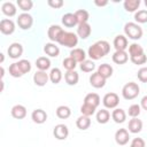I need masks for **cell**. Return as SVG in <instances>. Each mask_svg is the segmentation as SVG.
Masks as SVG:
<instances>
[{
  "label": "cell",
  "mask_w": 147,
  "mask_h": 147,
  "mask_svg": "<svg viewBox=\"0 0 147 147\" xmlns=\"http://www.w3.org/2000/svg\"><path fill=\"white\" fill-rule=\"evenodd\" d=\"M7 53L10 59H18L23 54V46L20 42H13L11 45H9Z\"/></svg>",
  "instance_id": "12"
},
{
  "label": "cell",
  "mask_w": 147,
  "mask_h": 147,
  "mask_svg": "<svg viewBox=\"0 0 147 147\" xmlns=\"http://www.w3.org/2000/svg\"><path fill=\"white\" fill-rule=\"evenodd\" d=\"M145 6L147 7V0H145Z\"/></svg>",
  "instance_id": "52"
},
{
  "label": "cell",
  "mask_w": 147,
  "mask_h": 147,
  "mask_svg": "<svg viewBox=\"0 0 147 147\" xmlns=\"http://www.w3.org/2000/svg\"><path fill=\"white\" fill-rule=\"evenodd\" d=\"M62 79V72L59 68H53L49 72V80L53 84H59Z\"/></svg>",
  "instance_id": "35"
},
{
  "label": "cell",
  "mask_w": 147,
  "mask_h": 147,
  "mask_svg": "<svg viewBox=\"0 0 147 147\" xmlns=\"http://www.w3.org/2000/svg\"><path fill=\"white\" fill-rule=\"evenodd\" d=\"M0 31L3 34H11L15 31V23L10 18H2L0 21Z\"/></svg>",
  "instance_id": "7"
},
{
  "label": "cell",
  "mask_w": 147,
  "mask_h": 147,
  "mask_svg": "<svg viewBox=\"0 0 147 147\" xmlns=\"http://www.w3.org/2000/svg\"><path fill=\"white\" fill-rule=\"evenodd\" d=\"M140 111H141V107L140 105H137V103H133L129 107V110H127V114L129 116H131L132 118L134 117H138L140 115Z\"/></svg>",
  "instance_id": "40"
},
{
  "label": "cell",
  "mask_w": 147,
  "mask_h": 147,
  "mask_svg": "<svg viewBox=\"0 0 147 147\" xmlns=\"http://www.w3.org/2000/svg\"><path fill=\"white\" fill-rule=\"evenodd\" d=\"M70 57H72L77 63H82L86 60V53L82 48H74L70 52Z\"/></svg>",
  "instance_id": "21"
},
{
  "label": "cell",
  "mask_w": 147,
  "mask_h": 147,
  "mask_svg": "<svg viewBox=\"0 0 147 147\" xmlns=\"http://www.w3.org/2000/svg\"><path fill=\"white\" fill-rule=\"evenodd\" d=\"M102 103L108 109H115L119 103V98L116 93L110 92V93L105 94V96L102 99Z\"/></svg>",
  "instance_id": "5"
},
{
  "label": "cell",
  "mask_w": 147,
  "mask_h": 147,
  "mask_svg": "<svg viewBox=\"0 0 147 147\" xmlns=\"http://www.w3.org/2000/svg\"><path fill=\"white\" fill-rule=\"evenodd\" d=\"M17 64H18V67H20V69H21V71L23 72V75L24 74H28L30 70H31V63H30V61H28V60H20L18 62H17Z\"/></svg>",
  "instance_id": "44"
},
{
  "label": "cell",
  "mask_w": 147,
  "mask_h": 147,
  "mask_svg": "<svg viewBox=\"0 0 147 147\" xmlns=\"http://www.w3.org/2000/svg\"><path fill=\"white\" fill-rule=\"evenodd\" d=\"M53 134L57 140H64L69 136V129L64 124H57L54 126Z\"/></svg>",
  "instance_id": "8"
},
{
  "label": "cell",
  "mask_w": 147,
  "mask_h": 147,
  "mask_svg": "<svg viewBox=\"0 0 147 147\" xmlns=\"http://www.w3.org/2000/svg\"><path fill=\"white\" fill-rule=\"evenodd\" d=\"M144 48L141 45L137 44V42H133L129 46V54H130V57L132 56H137V55H140V54H144Z\"/></svg>",
  "instance_id": "34"
},
{
  "label": "cell",
  "mask_w": 147,
  "mask_h": 147,
  "mask_svg": "<svg viewBox=\"0 0 147 147\" xmlns=\"http://www.w3.org/2000/svg\"><path fill=\"white\" fill-rule=\"evenodd\" d=\"M64 80L68 85L70 86H74L78 83L79 80V75L75 71V70H71V71H67L65 75H64Z\"/></svg>",
  "instance_id": "28"
},
{
  "label": "cell",
  "mask_w": 147,
  "mask_h": 147,
  "mask_svg": "<svg viewBox=\"0 0 147 147\" xmlns=\"http://www.w3.org/2000/svg\"><path fill=\"white\" fill-rule=\"evenodd\" d=\"M134 20L138 23H147V10L140 9L134 13Z\"/></svg>",
  "instance_id": "39"
},
{
  "label": "cell",
  "mask_w": 147,
  "mask_h": 147,
  "mask_svg": "<svg viewBox=\"0 0 147 147\" xmlns=\"http://www.w3.org/2000/svg\"><path fill=\"white\" fill-rule=\"evenodd\" d=\"M140 107L144 109V110H147V95H145L141 101H140Z\"/></svg>",
  "instance_id": "48"
},
{
  "label": "cell",
  "mask_w": 147,
  "mask_h": 147,
  "mask_svg": "<svg viewBox=\"0 0 147 147\" xmlns=\"http://www.w3.org/2000/svg\"><path fill=\"white\" fill-rule=\"evenodd\" d=\"M62 65H63V68L67 70V71H71V70H75V68H76V65H77V62L72 59V57H65L64 60H63V62H62Z\"/></svg>",
  "instance_id": "38"
},
{
  "label": "cell",
  "mask_w": 147,
  "mask_h": 147,
  "mask_svg": "<svg viewBox=\"0 0 147 147\" xmlns=\"http://www.w3.org/2000/svg\"><path fill=\"white\" fill-rule=\"evenodd\" d=\"M130 140V134H129V131L126 129H119L116 131L115 133V141L117 145L119 146H124L129 142Z\"/></svg>",
  "instance_id": "9"
},
{
  "label": "cell",
  "mask_w": 147,
  "mask_h": 147,
  "mask_svg": "<svg viewBox=\"0 0 147 147\" xmlns=\"http://www.w3.org/2000/svg\"><path fill=\"white\" fill-rule=\"evenodd\" d=\"M49 79V74H47L46 71H41V70H38L36 71V74L33 75V83L37 85V86H45L47 84Z\"/></svg>",
  "instance_id": "11"
},
{
  "label": "cell",
  "mask_w": 147,
  "mask_h": 147,
  "mask_svg": "<svg viewBox=\"0 0 147 147\" xmlns=\"http://www.w3.org/2000/svg\"><path fill=\"white\" fill-rule=\"evenodd\" d=\"M106 80L98 72H94L90 76V84L91 86H93L94 88H102L105 85H106Z\"/></svg>",
  "instance_id": "13"
},
{
  "label": "cell",
  "mask_w": 147,
  "mask_h": 147,
  "mask_svg": "<svg viewBox=\"0 0 147 147\" xmlns=\"http://www.w3.org/2000/svg\"><path fill=\"white\" fill-rule=\"evenodd\" d=\"M92 32V28L88 23H82L77 26V36L82 39H87Z\"/></svg>",
  "instance_id": "14"
},
{
  "label": "cell",
  "mask_w": 147,
  "mask_h": 147,
  "mask_svg": "<svg viewBox=\"0 0 147 147\" xmlns=\"http://www.w3.org/2000/svg\"><path fill=\"white\" fill-rule=\"evenodd\" d=\"M16 22H17V25H18L22 30H29V29H31V26H32V24H33V18H32V16H31L30 14H28V13H22V14L18 15Z\"/></svg>",
  "instance_id": "6"
},
{
  "label": "cell",
  "mask_w": 147,
  "mask_h": 147,
  "mask_svg": "<svg viewBox=\"0 0 147 147\" xmlns=\"http://www.w3.org/2000/svg\"><path fill=\"white\" fill-rule=\"evenodd\" d=\"M110 51V45L106 40H99L91 45L87 51V55L91 57V60H100L103 56H106Z\"/></svg>",
  "instance_id": "1"
},
{
  "label": "cell",
  "mask_w": 147,
  "mask_h": 147,
  "mask_svg": "<svg viewBox=\"0 0 147 147\" xmlns=\"http://www.w3.org/2000/svg\"><path fill=\"white\" fill-rule=\"evenodd\" d=\"M95 69V63L93 60H85L80 63V70L84 72H92Z\"/></svg>",
  "instance_id": "36"
},
{
  "label": "cell",
  "mask_w": 147,
  "mask_h": 147,
  "mask_svg": "<svg viewBox=\"0 0 147 147\" xmlns=\"http://www.w3.org/2000/svg\"><path fill=\"white\" fill-rule=\"evenodd\" d=\"M10 114L14 118L16 119H23L25 116H26V108L23 106V105H15L11 110H10Z\"/></svg>",
  "instance_id": "17"
},
{
  "label": "cell",
  "mask_w": 147,
  "mask_h": 147,
  "mask_svg": "<svg viewBox=\"0 0 147 147\" xmlns=\"http://www.w3.org/2000/svg\"><path fill=\"white\" fill-rule=\"evenodd\" d=\"M74 14H75V16H76V18H77L78 24L88 23L90 15H88V11H87V10H85V9H78V10H76Z\"/></svg>",
  "instance_id": "30"
},
{
  "label": "cell",
  "mask_w": 147,
  "mask_h": 147,
  "mask_svg": "<svg viewBox=\"0 0 147 147\" xmlns=\"http://www.w3.org/2000/svg\"><path fill=\"white\" fill-rule=\"evenodd\" d=\"M1 10L8 17H13V16L16 15V6L13 2H10V1L3 2L2 6H1Z\"/></svg>",
  "instance_id": "20"
},
{
  "label": "cell",
  "mask_w": 147,
  "mask_h": 147,
  "mask_svg": "<svg viewBox=\"0 0 147 147\" xmlns=\"http://www.w3.org/2000/svg\"><path fill=\"white\" fill-rule=\"evenodd\" d=\"M57 42L62 46L72 48L75 46H77V44H78V36H77V33H74V32L63 31V33L61 34Z\"/></svg>",
  "instance_id": "4"
},
{
  "label": "cell",
  "mask_w": 147,
  "mask_h": 147,
  "mask_svg": "<svg viewBox=\"0 0 147 147\" xmlns=\"http://www.w3.org/2000/svg\"><path fill=\"white\" fill-rule=\"evenodd\" d=\"M111 118L115 123H123L126 119V113L122 108H115L111 113Z\"/></svg>",
  "instance_id": "26"
},
{
  "label": "cell",
  "mask_w": 147,
  "mask_h": 147,
  "mask_svg": "<svg viewBox=\"0 0 147 147\" xmlns=\"http://www.w3.org/2000/svg\"><path fill=\"white\" fill-rule=\"evenodd\" d=\"M95 109H96V108H94V107H92V106H90V105L83 103L82 107H80V113H82V115L90 117V116H92V115L95 113Z\"/></svg>",
  "instance_id": "42"
},
{
  "label": "cell",
  "mask_w": 147,
  "mask_h": 147,
  "mask_svg": "<svg viewBox=\"0 0 147 147\" xmlns=\"http://www.w3.org/2000/svg\"><path fill=\"white\" fill-rule=\"evenodd\" d=\"M111 59H113V62L116 64H124L129 60V54L125 51H116L113 54Z\"/></svg>",
  "instance_id": "18"
},
{
  "label": "cell",
  "mask_w": 147,
  "mask_h": 147,
  "mask_svg": "<svg viewBox=\"0 0 147 147\" xmlns=\"http://www.w3.org/2000/svg\"><path fill=\"white\" fill-rule=\"evenodd\" d=\"M36 67L38 68V70L46 71V70H48L51 68V61L46 56H39L36 60Z\"/></svg>",
  "instance_id": "27"
},
{
  "label": "cell",
  "mask_w": 147,
  "mask_h": 147,
  "mask_svg": "<svg viewBox=\"0 0 147 147\" xmlns=\"http://www.w3.org/2000/svg\"><path fill=\"white\" fill-rule=\"evenodd\" d=\"M0 70H1V79L3 78V76H5V69H3V67H1L0 68Z\"/></svg>",
  "instance_id": "50"
},
{
  "label": "cell",
  "mask_w": 147,
  "mask_h": 147,
  "mask_svg": "<svg viewBox=\"0 0 147 147\" xmlns=\"http://www.w3.org/2000/svg\"><path fill=\"white\" fill-rule=\"evenodd\" d=\"M137 77L141 83H147V67H142L138 70Z\"/></svg>",
  "instance_id": "45"
},
{
  "label": "cell",
  "mask_w": 147,
  "mask_h": 147,
  "mask_svg": "<svg viewBox=\"0 0 147 147\" xmlns=\"http://www.w3.org/2000/svg\"><path fill=\"white\" fill-rule=\"evenodd\" d=\"M17 6L25 13V11H29L31 8H32V6H33V2L31 1V0H17Z\"/></svg>",
  "instance_id": "41"
},
{
  "label": "cell",
  "mask_w": 147,
  "mask_h": 147,
  "mask_svg": "<svg viewBox=\"0 0 147 147\" xmlns=\"http://www.w3.org/2000/svg\"><path fill=\"white\" fill-rule=\"evenodd\" d=\"M98 74H100L105 79H108L113 75V67L108 63H102L98 67Z\"/></svg>",
  "instance_id": "24"
},
{
  "label": "cell",
  "mask_w": 147,
  "mask_h": 147,
  "mask_svg": "<svg viewBox=\"0 0 147 147\" xmlns=\"http://www.w3.org/2000/svg\"><path fill=\"white\" fill-rule=\"evenodd\" d=\"M63 31H64V30H63L60 25H55V24H53V25H51V26L48 28L47 36H48V38H49L52 41L57 42L59 39H60V37H61V34L63 33Z\"/></svg>",
  "instance_id": "10"
},
{
  "label": "cell",
  "mask_w": 147,
  "mask_h": 147,
  "mask_svg": "<svg viewBox=\"0 0 147 147\" xmlns=\"http://www.w3.org/2000/svg\"><path fill=\"white\" fill-rule=\"evenodd\" d=\"M145 146L146 144L142 138H134L130 144V147H145Z\"/></svg>",
  "instance_id": "46"
},
{
  "label": "cell",
  "mask_w": 147,
  "mask_h": 147,
  "mask_svg": "<svg viewBox=\"0 0 147 147\" xmlns=\"http://www.w3.org/2000/svg\"><path fill=\"white\" fill-rule=\"evenodd\" d=\"M124 33L126 37H129L132 40H138L142 37V29L138 23L134 22H127L124 25Z\"/></svg>",
  "instance_id": "2"
},
{
  "label": "cell",
  "mask_w": 147,
  "mask_h": 147,
  "mask_svg": "<svg viewBox=\"0 0 147 147\" xmlns=\"http://www.w3.org/2000/svg\"><path fill=\"white\" fill-rule=\"evenodd\" d=\"M31 118L37 124H42L47 121V114L42 109H34L31 114Z\"/></svg>",
  "instance_id": "16"
},
{
  "label": "cell",
  "mask_w": 147,
  "mask_h": 147,
  "mask_svg": "<svg viewBox=\"0 0 147 147\" xmlns=\"http://www.w3.org/2000/svg\"><path fill=\"white\" fill-rule=\"evenodd\" d=\"M9 75L11 77H14V78H20V77L23 76V72L21 71L17 62H14V63H11L9 65Z\"/></svg>",
  "instance_id": "37"
},
{
  "label": "cell",
  "mask_w": 147,
  "mask_h": 147,
  "mask_svg": "<svg viewBox=\"0 0 147 147\" xmlns=\"http://www.w3.org/2000/svg\"><path fill=\"white\" fill-rule=\"evenodd\" d=\"M71 115V110L68 106H59L56 108V116L61 119H67Z\"/></svg>",
  "instance_id": "33"
},
{
  "label": "cell",
  "mask_w": 147,
  "mask_h": 147,
  "mask_svg": "<svg viewBox=\"0 0 147 147\" xmlns=\"http://www.w3.org/2000/svg\"><path fill=\"white\" fill-rule=\"evenodd\" d=\"M76 126L79 129V130H87L90 126H91V118L88 116H79L76 121Z\"/></svg>",
  "instance_id": "29"
},
{
  "label": "cell",
  "mask_w": 147,
  "mask_h": 147,
  "mask_svg": "<svg viewBox=\"0 0 147 147\" xmlns=\"http://www.w3.org/2000/svg\"><path fill=\"white\" fill-rule=\"evenodd\" d=\"M130 60L133 64L141 65V64H145L147 62V56L144 53V54H140V55H137V56H132V57H130Z\"/></svg>",
  "instance_id": "43"
},
{
  "label": "cell",
  "mask_w": 147,
  "mask_h": 147,
  "mask_svg": "<svg viewBox=\"0 0 147 147\" xmlns=\"http://www.w3.org/2000/svg\"><path fill=\"white\" fill-rule=\"evenodd\" d=\"M127 129H129V132H131V133H139L142 130V122H141V119H139L138 117L131 118L130 122H129Z\"/></svg>",
  "instance_id": "19"
},
{
  "label": "cell",
  "mask_w": 147,
  "mask_h": 147,
  "mask_svg": "<svg viewBox=\"0 0 147 147\" xmlns=\"http://www.w3.org/2000/svg\"><path fill=\"white\" fill-rule=\"evenodd\" d=\"M62 23L64 26L67 28H72L75 25H78V22H77V18L75 16V14L72 13H67L62 16Z\"/></svg>",
  "instance_id": "22"
},
{
  "label": "cell",
  "mask_w": 147,
  "mask_h": 147,
  "mask_svg": "<svg viewBox=\"0 0 147 147\" xmlns=\"http://www.w3.org/2000/svg\"><path fill=\"white\" fill-rule=\"evenodd\" d=\"M114 47L116 51H125L127 46V38L123 34H118L114 38Z\"/></svg>",
  "instance_id": "15"
},
{
  "label": "cell",
  "mask_w": 147,
  "mask_h": 147,
  "mask_svg": "<svg viewBox=\"0 0 147 147\" xmlns=\"http://www.w3.org/2000/svg\"><path fill=\"white\" fill-rule=\"evenodd\" d=\"M0 56H1V61H0V62L2 63V62H3V54H0Z\"/></svg>",
  "instance_id": "51"
},
{
  "label": "cell",
  "mask_w": 147,
  "mask_h": 147,
  "mask_svg": "<svg viewBox=\"0 0 147 147\" xmlns=\"http://www.w3.org/2000/svg\"><path fill=\"white\" fill-rule=\"evenodd\" d=\"M86 105H90L94 108H98V106L100 105V96L96 93H88L86 94V96L84 98V102Z\"/></svg>",
  "instance_id": "25"
},
{
  "label": "cell",
  "mask_w": 147,
  "mask_h": 147,
  "mask_svg": "<svg viewBox=\"0 0 147 147\" xmlns=\"http://www.w3.org/2000/svg\"><path fill=\"white\" fill-rule=\"evenodd\" d=\"M123 6H124V9H125L126 11L133 13V11H136V10L139 8V6H140V0H125L124 3H123Z\"/></svg>",
  "instance_id": "32"
},
{
  "label": "cell",
  "mask_w": 147,
  "mask_h": 147,
  "mask_svg": "<svg viewBox=\"0 0 147 147\" xmlns=\"http://www.w3.org/2000/svg\"><path fill=\"white\" fill-rule=\"evenodd\" d=\"M47 3H48L49 7H52V8H54V9H59V8H61V7L63 6L64 2H63L62 0H48Z\"/></svg>",
  "instance_id": "47"
},
{
  "label": "cell",
  "mask_w": 147,
  "mask_h": 147,
  "mask_svg": "<svg viewBox=\"0 0 147 147\" xmlns=\"http://www.w3.org/2000/svg\"><path fill=\"white\" fill-rule=\"evenodd\" d=\"M95 117H96L98 123H100V124H106V123H108V121L110 119V113H109L107 109H100V110L96 113Z\"/></svg>",
  "instance_id": "31"
},
{
  "label": "cell",
  "mask_w": 147,
  "mask_h": 147,
  "mask_svg": "<svg viewBox=\"0 0 147 147\" xmlns=\"http://www.w3.org/2000/svg\"><path fill=\"white\" fill-rule=\"evenodd\" d=\"M139 93H140V87L134 82L126 83L122 88V95L125 100H133L139 95Z\"/></svg>",
  "instance_id": "3"
},
{
  "label": "cell",
  "mask_w": 147,
  "mask_h": 147,
  "mask_svg": "<svg viewBox=\"0 0 147 147\" xmlns=\"http://www.w3.org/2000/svg\"><path fill=\"white\" fill-rule=\"evenodd\" d=\"M44 52L51 57H56L60 54V48L53 42H47L44 46Z\"/></svg>",
  "instance_id": "23"
},
{
  "label": "cell",
  "mask_w": 147,
  "mask_h": 147,
  "mask_svg": "<svg viewBox=\"0 0 147 147\" xmlns=\"http://www.w3.org/2000/svg\"><path fill=\"white\" fill-rule=\"evenodd\" d=\"M94 3H95L96 6H99V7H103V6L108 5V1H98V0H95Z\"/></svg>",
  "instance_id": "49"
}]
</instances>
